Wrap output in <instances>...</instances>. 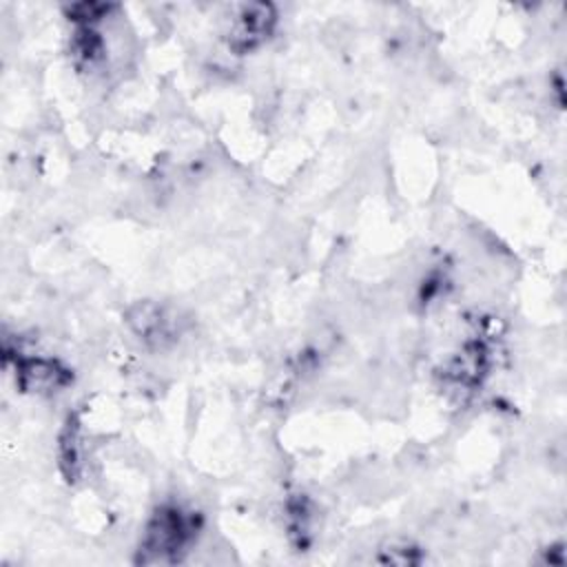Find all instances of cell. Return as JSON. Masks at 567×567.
I'll use <instances>...</instances> for the list:
<instances>
[{"mask_svg":"<svg viewBox=\"0 0 567 567\" xmlns=\"http://www.w3.org/2000/svg\"><path fill=\"white\" fill-rule=\"evenodd\" d=\"M126 323L135 337L155 348L168 343L177 330V317L155 301L135 303L126 312Z\"/></svg>","mask_w":567,"mask_h":567,"instance_id":"5b68a950","label":"cell"},{"mask_svg":"<svg viewBox=\"0 0 567 567\" xmlns=\"http://www.w3.org/2000/svg\"><path fill=\"white\" fill-rule=\"evenodd\" d=\"M277 24V11L268 2H244L230 11L224 40L237 55L264 44Z\"/></svg>","mask_w":567,"mask_h":567,"instance_id":"7a4b0ae2","label":"cell"},{"mask_svg":"<svg viewBox=\"0 0 567 567\" xmlns=\"http://www.w3.org/2000/svg\"><path fill=\"white\" fill-rule=\"evenodd\" d=\"M195 534V516L177 505H162L142 534L137 563H175Z\"/></svg>","mask_w":567,"mask_h":567,"instance_id":"6da1fadb","label":"cell"},{"mask_svg":"<svg viewBox=\"0 0 567 567\" xmlns=\"http://www.w3.org/2000/svg\"><path fill=\"white\" fill-rule=\"evenodd\" d=\"M71 383V372L58 359L49 357H16V385L22 392L51 396Z\"/></svg>","mask_w":567,"mask_h":567,"instance_id":"3957f363","label":"cell"},{"mask_svg":"<svg viewBox=\"0 0 567 567\" xmlns=\"http://www.w3.org/2000/svg\"><path fill=\"white\" fill-rule=\"evenodd\" d=\"M487 374V348L483 341L465 343L439 372L445 390L456 394H470Z\"/></svg>","mask_w":567,"mask_h":567,"instance_id":"277c9868","label":"cell"}]
</instances>
